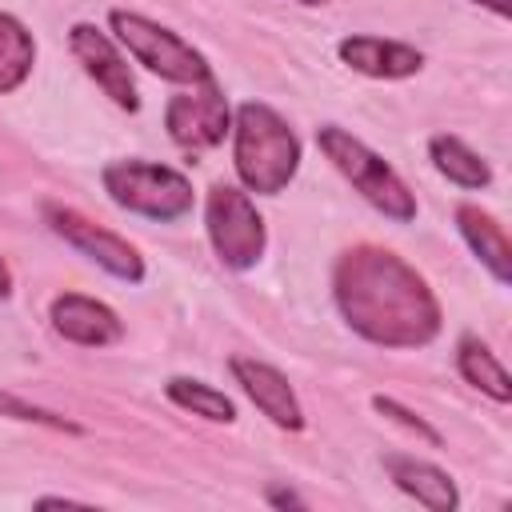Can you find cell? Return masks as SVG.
Here are the masks:
<instances>
[{
    "label": "cell",
    "instance_id": "6da1fadb",
    "mask_svg": "<svg viewBox=\"0 0 512 512\" xmlns=\"http://www.w3.org/2000/svg\"><path fill=\"white\" fill-rule=\"evenodd\" d=\"M332 296L344 324L380 348H424L440 336V300L428 280L392 248L356 244L332 268Z\"/></svg>",
    "mask_w": 512,
    "mask_h": 512
},
{
    "label": "cell",
    "instance_id": "7a4b0ae2",
    "mask_svg": "<svg viewBox=\"0 0 512 512\" xmlns=\"http://www.w3.org/2000/svg\"><path fill=\"white\" fill-rule=\"evenodd\" d=\"M232 164L248 192L276 196L300 168V140L276 108L248 100L232 112Z\"/></svg>",
    "mask_w": 512,
    "mask_h": 512
},
{
    "label": "cell",
    "instance_id": "3957f363",
    "mask_svg": "<svg viewBox=\"0 0 512 512\" xmlns=\"http://www.w3.org/2000/svg\"><path fill=\"white\" fill-rule=\"evenodd\" d=\"M316 144L320 152L332 160V168L388 220L408 224L416 220V196L408 192V184L392 172V164H384V156H376L364 140H356L348 128L340 124H324L316 128Z\"/></svg>",
    "mask_w": 512,
    "mask_h": 512
},
{
    "label": "cell",
    "instance_id": "277c9868",
    "mask_svg": "<svg viewBox=\"0 0 512 512\" xmlns=\"http://www.w3.org/2000/svg\"><path fill=\"white\" fill-rule=\"evenodd\" d=\"M108 24H112L116 40L128 48V56L136 64H144L152 76L172 80V84H188V88L212 80V64L204 60V52H196L172 28H164L140 12H124V8H112Z\"/></svg>",
    "mask_w": 512,
    "mask_h": 512
},
{
    "label": "cell",
    "instance_id": "5b68a950",
    "mask_svg": "<svg viewBox=\"0 0 512 512\" xmlns=\"http://www.w3.org/2000/svg\"><path fill=\"white\" fill-rule=\"evenodd\" d=\"M100 180L112 204L148 220H180L192 212V200H196L184 172L152 160H112L100 172Z\"/></svg>",
    "mask_w": 512,
    "mask_h": 512
},
{
    "label": "cell",
    "instance_id": "8992f818",
    "mask_svg": "<svg viewBox=\"0 0 512 512\" xmlns=\"http://www.w3.org/2000/svg\"><path fill=\"white\" fill-rule=\"evenodd\" d=\"M204 228H208V240H212L216 256L236 272L252 268L264 256V244H268L264 216L256 212V204L236 184H212L208 188Z\"/></svg>",
    "mask_w": 512,
    "mask_h": 512
},
{
    "label": "cell",
    "instance_id": "52a82bcc",
    "mask_svg": "<svg viewBox=\"0 0 512 512\" xmlns=\"http://www.w3.org/2000/svg\"><path fill=\"white\" fill-rule=\"evenodd\" d=\"M44 220H48V228L64 240V244H72L80 256H88L92 264H100L108 276H116V280H124V284H140L144 280V256L124 240V236H116V232H108V228H100V224H92L88 216H80L76 208H68V204H44Z\"/></svg>",
    "mask_w": 512,
    "mask_h": 512
},
{
    "label": "cell",
    "instance_id": "ba28073f",
    "mask_svg": "<svg viewBox=\"0 0 512 512\" xmlns=\"http://www.w3.org/2000/svg\"><path fill=\"white\" fill-rule=\"evenodd\" d=\"M164 128H168L172 144H180L188 152L216 148L224 140V132L232 128V108H228L216 76L180 92V96H172L168 108H164Z\"/></svg>",
    "mask_w": 512,
    "mask_h": 512
},
{
    "label": "cell",
    "instance_id": "9c48e42d",
    "mask_svg": "<svg viewBox=\"0 0 512 512\" xmlns=\"http://www.w3.org/2000/svg\"><path fill=\"white\" fill-rule=\"evenodd\" d=\"M68 48H72V56L80 60V68L104 88V96L116 108H124V112H136L140 108V96H136V80H132L128 60L120 56V48L96 24H72L68 28Z\"/></svg>",
    "mask_w": 512,
    "mask_h": 512
},
{
    "label": "cell",
    "instance_id": "30bf717a",
    "mask_svg": "<svg viewBox=\"0 0 512 512\" xmlns=\"http://www.w3.org/2000/svg\"><path fill=\"white\" fill-rule=\"evenodd\" d=\"M228 368H232L236 384L244 388V396L276 428H284V432H300L304 428V408H300V400H296V392H292V384H288V376L280 368H272L264 360H252V356H232Z\"/></svg>",
    "mask_w": 512,
    "mask_h": 512
},
{
    "label": "cell",
    "instance_id": "8fae6325",
    "mask_svg": "<svg viewBox=\"0 0 512 512\" xmlns=\"http://www.w3.org/2000/svg\"><path fill=\"white\" fill-rule=\"evenodd\" d=\"M48 316H52V328L64 340L80 344V348H108V344H116L124 336L120 316L104 300L84 296V292H60L52 300Z\"/></svg>",
    "mask_w": 512,
    "mask_h": 512
},
{
    "label": "cell",
    "instance_id": "7c38bea8",
    "mask_svg": "<svg viewBox=\"0 0 512 512\" xmlns=\"http://www.w3.org/2000/svg\"><path fill=\"white\" fill-rule=\"evenodd\" d=\"M336 56L372 80H404L424 68V52L404 44V40H384V36H344L336 44Z\"/></svg>",
    "mask_w": 512,
    "mask_h": 512
},
{
    "label": "cell",
    "instance_id": "4fadbf2b",
    "mask_svg": "<svg viewBox=\"0 0 512 512\" xmlns=\"http://www.w3.org/2000/svg\"><path fill=\"white\" fill-rule=\"evenodd\" d=\"M384 472L388 480L412 496L416 504H424L428 512H456L460 504V492L452 484V476L444 468H436L432 460H420V456H404V452H388L384 456Z\"/></svg>",
    "mask_w": 512,
    "mask_h": 512
},
{
    "label": "cell",
    "instance_id": "5bb4252c",
    "mask_svg": "<svg viewBox=\"0 0 512 512\" xmlns=\"http://www.w3.org/2000/svg\"><path fill=\"white\" fill-rule=\"evenodd\" d=\"M456 228L468 240V248L480 256V264L492 272V280L496 284H508L512 280V248H508L504 224L496 216L480 212L476 204H460L456 208Z\"/></svg>",
    "mask_w": 512,
    "mask_h": 512
},
{
    "label": "cell",
    "instance_id": "9a60e30c",
    "mask_svg": "<svg viewBox=\"0 0 512 512\" xmlns=\"http://www.w3.org/2000/svg\"><path fill=\"white\" fill-rule=\"evenodd\" d=\"M456 368H460V376H464L472 388H480V392L492 396L496 404H508V400H512V380H508L504 364L496 360V352H492L484 340L460 336V344H456Z\"/></svg>",
    "mask_w": 512,
    "mask_h": 512
},
{
    "label": "cell",
    "instance_id": "2e32d148",
    "mask_svg": "<svg viewBox=\"0 0 512 512\" xmlns=\"http://www.w3.org/2000/svg\"><path fill=\"white\" fill-rule=\"evenodd\" d=\"M428 156H432V168H436L444 180L460 184V188H488V184H492L488 160H480L460 136H448V132L432 136V140H428Z\"/></svg>",
    "mask_w": 512,
    "mask_h": 512
},
{
    "label": "cell",
    "instance_id": "e0dca14e",
    "mask_svg": "<svg viewBox=\"0 0 512 512\" xmlns=\"http://www.w3.org/2000/svg\"><path fill=\"white\" fill-rule=\"evenodd\" d=\"M32 64H36V40H32V32L16 16L0 12V96L16 92L28 80Z\"/></svg>",
    "mask_w": 512,
    "mask_h": 512
},
{
    "label": "cell",
    "instance_id": "ac0fdd59",
    "mask_svg": "<svg viewBox=\"0 0 512 512\" xmlns=\"http://www.w3.org/2000/svg\"><path fill=\"white\" fill-rule=\"evenodd\" d=\"M164 396H168L176 408H184V412H192V416H204V420H212V424H232V420H236V404H232L220 388H212V384H204V380L172 376V380L164 384Z\"/></svg>",
    "mask_w": 512,
    "mask_h": 512
},
{
    "label": "cell",
    "instance_id": "d6986e66",
    "mask_svg": "<svg viewBox=\"0 0 512 512\" xmlns=\"http://www.w3.org/2000/svg\"><path fill=\"white\" fill-rule=\"evenodd\" d=\"M0 412H4V416H16V420L44 424V428H56V432H72V436L84 432L76 420L56 416V412H48V408H36V404H28V400H20V396H12V392H0Z\"/></svg>",
    "mask_w": 512,
    "mask_h": 512
},
{
    "label": "cell",
    "instance_id": "ffe728a7",
    "mask_svg": "<svg viewBox=\"0 0 512 512\" xmlns=\"http://www.w3.org/2000/svg\"><path fill=\"white\" fill-rule=\"evenodd\" d=\"M372 408L380 412V416H388V420H396L400 428H408V432H416L424 444H432V448H440L444 444V436L424 420V416H416L412 408H404L400 400H392V396H372Z\"/></svg>",
    "mask_w": 512,
    "mask_h": 512
},
{
    "label": "cell",
    "instance_id": "44dd1931",
    "mask_svg": "<svg viewBox=\"0 0 512 512\" xmlns=\"http://www.w3.org/2000/svg\"><path fill=\"white\" fill-rule=\"evenodd\" d=\"M264 500H268L272 508H304V500H300L292 488H276V484L264 492Z\"/></svg>",
    "mask_w": 512,
    "mask_h": 512
},
{
    "label": "cell",
    "instance_id": "7402d4cb",
    "mask_svg": "<svg viewBox=\"0 0 512 512\" xmlns=\"http://www.w3.org/2000/svg\"><path fill=\"white\" fill-rule=\"evenodd\" d=\"M472 4H484L496 16H512V0H472Z\"/></svg>",
    "mask_w": 512,
    "mask_h": 512
},
{
    "label": "cell",
    "instance_id": "603a6c76",
    "mask_svg": "<svg viewBox=\"0 0 512 512\" xmlns=\"http://www.w3.org/2000/svg\"><path fill=\"white\" fill-rule=\"evenodd\" d=\"M8 292H12V272H8V264L0 256V300H8Z\"/></svg>",
    "mask_w": 512,
    "mask_h": 512
},
{
    "label": "cell",
    "instance_id": "cb8c5ba5",
    "mask_svg": "<svg viewBox=\"0 0 512 512\" xmlns=\"http://www.w3.org/2000/svg\"><path fill=\"white\" fill-rule=\"evenodd\" d=\"M300 4H328V0H300Z\"/></svg>",
    "mask_w": 512,
    "mask_h": 512
}]
</instances>
